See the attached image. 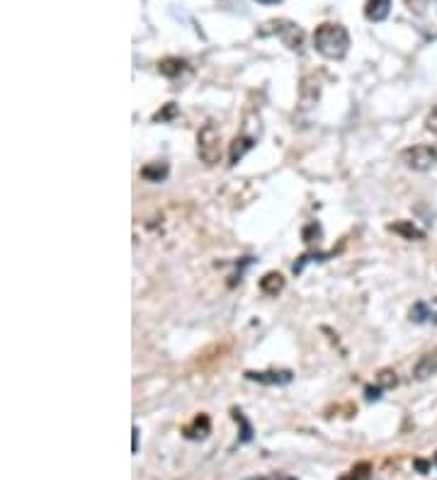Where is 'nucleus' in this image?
Here are the masks:
<instances>
[{
    "instance_id": "412c9836",
    "label": "nucleus",
    "mask_w": 437,
    "mask_h": 480,
    "mask_svg": "<svg viewBox=\"0 0 437 480\" xmlns=\"http://www.w3.org/2000/svg\"><path fill=\"white\" fill-rule=\"evenodd\" d=\"M257 3H267V5H272V3H280V0H257Z\"/></svg>"
},
{
    "instance_id": "aec40b11",
    "label": "nucleus",
    "mask_w": 437,
    "mask_h": 480,
    "mask_svg": "<svg viewBox=\"0 0 437 480\" xmlns=\"http://www.w3.org/2000/svg\"><path fill=\"white\" fill-rule=\"evenodd\" d=\"M139 449V430L134 427V451Z\"/></svg>"
},
{
    "instance_id": "9d476101",
    "label": "nucleus",
    "mask_w": 437,
    "mask_h": 480,
    "mask_svg": "<svg viewBox=\"0 0 437 480\" xmlns=\"http://www.w3.org/2000/svg\"><path fill=\"white\" fill-rule=\"evenodd\" d=\"M389 231H394V233L403 235V238H408V240H423V238H425L423 231L415 228V226L410 224V221H398V224L389 226Z\"/></svg>"
},
{
    "instance_id": "a211bd4d",
    "label": "nucleus",
    "mask_w": 437,
    "mask_h": 480,
    "mask_svg": "<svg viewBox=\"0 0 437 480\" xmlns=\"http://www.w3.org/2000/svg\"><path fill=\"white\" fill-rule=\"evenodd\" d=\"M173 114H175V104H173V102H170V104H168V107H166V109H163V112H158V114H156V117H154V119H156V121H163V119L173 117Z\"/></svg>"
},
{
    "instance_id": "dca6fc26",
    "label": "nucleus",
    "mask_w": 437,
    "mask_h": 480,
    "mask_svg": "<svg viewBox=\"0 0 437 480\" xmlns=\"http://www.w3.org/2000/svg\"><path fill=\"white\" fill-rule=\"evenodd\" d=\"M379 386H382V388L396 386V373H394V371H382V373H379Z\"/></svg>"
},
{
    "instance_id": "1a4fd4ad",
    "label": "nucleus",
    "mask_w": 437,
    "mask_h": 480,
    "mask_svg": "<svg viewBox=\"0 0 437 480\" xmlns=\"http://www.w3.org/2000/svg\"><path fill=\"white\" fill-rule=\"evenodd\" d=\"M253 146H255V139H250V136H236L234 144H231V163H238Z\"/></svg>"
},
{
    "instance_id": "f3484780",
    "label": "nucleus",
    "mask_w": 437,
    "mask_h": 480,
    "mask_svg": "<svg viewBox=\"0 0 437 480\" xmlns=\"http://www.w3.org/2000/svg\"><path fill=\"white\" fill-rule=\"evenodd\" d=\"M425 129L433 131V134L437 136V104L433 107V112L428 114V119H425Z\"/></svg>"
},
{
    "instance_id": "2eb2a0df",
    "label": "nucleus",
    "mask_w": 437,
    "mask_h": 480,
    "mask_svg": "<svg viewBox=\"0 0 437 480\" xmlns=\"http://www.w3.org/2000/svg\"><path fill=\"white\" fill-rule=\"evenodd\" d=\"M234 420L241 425V430H243V437H241V444H248L253 439V427L248 425V420H246V415L241 413V410H234Z\"/></svg>"
},
{
    "instance_id": "4468645a",
    "label": "nucleus",
    "mask_w": 437,
    "mask_h": 480,
    "mask_svg": "<svg viewBox=\"0 0 437 480\" xmlns=\"http://www.w3.org/2000/svg\"><path fill=\"white\" fill-rule=\"evenodd\" d=\"M141 175L146 177V180L151 182H161L168 177V165L166 163H154V165H146L144 170H141Z\"/></svg>"
},
{
    "instance_id": "ddd939ff",
    "label": "nucleus",
    "mask_w": 437,
    "mask_h": 480,
    "mask_svg": "<svg viewBox=\"0 0 437 480\" xmlns=\"http://www.w3.org/2000/svg\"><path fill=\"white\" fill-rule=\"evenodd\" d=\"M185 66H187V63L182 59H173V56H170V59H163L161 63H158V71H161L166 78H175V76H180V73L185 71Z\"/></svg>"
},
{
    "instance_id": "9b49d317",
    "label": "nucleus",
    "mask_w": 437,
    "mask_h": 480,
    "mask_svg": "<svg viewBox=\"0 0 437 480\" xmlns=\"http://www.w3.org/2000/svg\"><path fill=\"white\" fill-rule=\"evenodd\" d=\"M185 434H187V439H204V437L209 434V418L207 415H199L192 425L185 427Z\"/></svg>"
},
{
    "instance_id": "f8f14e48",
    "label": "nucleus",
    "mask_w": 437,
    "mask_h": 480,
    "mask_svg": "<svg viewBox=\"0 0 437 480\" xmlns=\"http://www.w3.org/2000/svg\"><path fill=\"white\" fill-rule=\"evenodd\" d=\"M410 320L418 325L423 323H437V313H433V310L428 308V306L420 301V303H415L413 308H410Z\"/></svg>"
},
{
    "instance_id": "f257e3e1",
    "label": "nucleus",
    "mask_w": 437,
    "mask_h": 480,
    "mask_svg": "<svg viewBox=\"0 0 437 480\" xmlns=\"http://www.w3.org/2000/svg\"><path fill=\"white\" fill-rule=\"evenodd\" d=\"M314 46L321 56L325 59H343L350 49V34L343 25H333V22H325L321 27H316L314 32Z\"/></svg>"
},
{
    "instance_id": "20e7f679",
    "label": "nucleus",
    "mask_w": 437,
    "mask_h": 480,
    "mask_svg": "<svg viewBox=\"0 0 437 480\" xmlns=\"http://www.w3.org/2000/svg\"><path fill=\"white\" fill-rule=\"evenodd\" d=\"M246 378L265 386H284L292 381V371H246Z\"/></svg>"
},
{
    "instance_id": "39448f33",
    "label": "nucleus",
    "mask_w": 437,
    "mask_h": 480,
    "mask_svg": "<svg viewBox=\"0 0 437 480\" xmlns=\"http://www.w3.org/2000/svg\"><path fill=\"white\" fill-rule=\"evenodd\" d=\"M272 25H275V27H277L275 32L282 36V41L289 46V49H302L304 34H302V29H299L297 25L284 22V20H280V22H272Z\"/></svg>"
},
{
    "instance_id": "0eeeda50",
    "label": "nucleus",
    "mask_w": 437,
    "mask_h": 480,
    "mask_svg": "<svg viewBox=\"0 0 437 480\" xmlns=\"http://www.w3.org/2000/svg\"><path fill=\"white\" fill-rule=\"evenodd\" d=\"M415 378H430V376H435L437 373V352H428V355H423L420 357V362L415 364Z\"/></svg>"
},
{
    "instance_id": "423d86ee",
    "label": "nucleus",
    "mask_w": 437,
    "mask_h": 480,
    "mask_svg": "<svg viewBox=\"0 0 437 480\" xmlns=\"http://www.w3.org/2000/svg\"><path fill=\"white\" fill-rule=\"evenodd\" d=\"M389 13H391V0H370L367 8H365L367 20H372V22H382V20H386Z\"/></svg>"
},
{
    "instance_id": "7ed1b4c3",
    "label": "nucleus",
    "mask_w": 437,
    "mask_h": 480,
    "mask_svg": "<svg viewBox=\"0 0 437 480\" xmlns=\"http://www.w3.org/2000/svg\"><path fill=\"white\" fill-rule=\"evenodd\" d=\"M401 160L406 163L410 170H430V167L437 163V146H428V144H420L413 146V149H406L401 153Z\"/></svg>"
},
{
    "instance_id": "f03ea898",
    "label": "nucleus",
    "mask_w": 437,
    "mask_h": 480,
    "mask_svg": "<svg viewBox=\"0 0 437 480\" xmlns=\"http://www.w3.org/2000/svg\"><path fill=\"white\" fill-rule=\"evenodd\" d=\"M197 156L209 167L221 163V131L217 124H204L197 134Z\"/></svg>"
},
{
    "instance_id": "4be33fe9",
    "label": "nucleus",
    "mask_w": 437,
    "mask_h": 480,
    "mask_svg": "<svg viewBox=\"0 0 437 480\" xmlns=\"http://www.w3.org/2000/svg\"><path fill=\"white\" fill-rule=\"evenodd\" d=\"M435 461H437V456H435Z\"/></svg>"
},
{
    "instance_id": "6e6552de",
    "label": "nucleus",
    "mask_w": 437,
    "mask_h": 480,
    "mask_svg": "<svg viewBox=\"0 0 437 480\" xmlns=\"http://www.w3.org/2000/svg\"><path fill=\"white\" fill-rule=\"evenodd\" d=\"M284 289V277L280 272H267L265 277L260 279V292L267 294V296H277Z\"/></svg>"
},
{
    "instance_id": "6ab92c4d",
    "label": "nucleus",
    "mask_w": 437,
    "mask_h": 480,
    "mask_svg": "<svg viewBox=\"0 0 437 480\" xmlns=\"http://www.w3.org/2000/svg\"><path fill=\"white\" fill-rule=\"evenodd\" d=\"M365 393H367V400H379V398H382V395H379V393H382V386H377V388L370 386Z\"/></svg>"
}]
</instances>
